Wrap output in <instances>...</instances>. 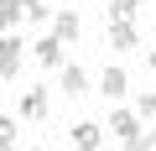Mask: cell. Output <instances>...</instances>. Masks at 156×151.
I'll use <instances>...</instances> for the list:
<instances>
[{"mask_svg":"<svg viewBox=\"0 0 156 151\" xmlns=\"http://www.w3.org/2000/svg\"><path fill=\"white\" fill-rule=\"evenodd\" d=\"M109 135H115L120 146H135V141H140V110H115V115H109Z\"/></svg>","mask_w":156,"mask_h":151,"instance_id":"cell-1","label":"cell"},{"mask_svg":"<svg viewBox=\"0 0 156 151\" xmlns=\"http://www.w3.org/2000/svg\"><path fill=\"white\" fill-rule=\"evenodd\" d=\"M21 52H26V42L16 31H0V78H16L21 73Z\"/></svg>","mask_w":156,"mask_h":151,"instance_id":"cell-2","label":"cell"},{"mask_svg":"<svg viewBox=\"0 0 156 151\" xmlns=\"http://www.w3.org/2000/svg\"><path fill=\"white\" fill-rule=\"evenodd\" d=\"M57 73H62V78H57V89H62L68 99H83V94H89V73L78 68V63H62Z\"/></svg>","mask_w":156,"mask_h":151,"instance_id":"cell-3","label":"cell"},{"mask_svg":"<svg viewBox=\"0 0 156 151\" xmlns=\"http://www.w3.org/2000/svg\"><path fill=\"white\" fill-rule=\"evenodd\" d=\"M99 94H104L109 104H120V99L130 94V78H125V68H115V63L104 68V78H99Z\"/></svg>","mask_w":156,"mask_h":151,"instance_id":"cell-4","label":"cell"},{"mask_svg":"<svg viewBox=\"0 0 156 151\" xmlns=\"http://www.w3.org/2000/svg\"><path fill=\"white\" fill-rule=\"evenodd\" d=\"M140 47V26L135 21H109V52H130Z\"/></svg>","mask_w":156,"mask_h":151,"instance_id":"cell-5","label":"cell"},{"mask_svg":"<svg viewBox=\"0 0 156 151\" xmlns=\"http://www.w3.org/2000/svg\"><path fill=\"white\" fill-rule=\"evenodd\" d=\"M104 130H109V125H94V120H78V125H68V141H73V146H83V151H94V146L104 141Z\"/></svg>","mask_w":156,"mask_h":151,"instance_id":"cell-6","label":"cell"},{"mask_svg":"<svg viewBox=\"0 0 156 151\" xmlns=\"http://www.w3.org/2000/svg\"><path fill=\"white\" fill-rule=\"evenodd\" d=\"M62 47H68V42H62V37L52 31V37H42V42L31 47V57H37L42 68H62Z\"/></svg>","mask_w":156,"mask_h":151,"instance_id":"cell-7","label":"cell"},{"mask_svg":"<svg viewBox=\"0 0 156 151\" xmlns=\"http://www.w3.org/2000/svg\"><path fill=\"white\" fill-rule=\"evenodd\" d=\"M21 115H26V120H47V89L31 84V89L21 94Z\"/></svg>","mask_w":156,"mask_h":151,"instance_id":"cell-8","label":"cell"},{"mask_svg":"<svg viewBox=\"0 0 156 151\" xmlns=\"http://www.w3.org/2000/svg\"><path fill=\"white\" fill-rule=\"evenodd\" d=\"M52 31H57L62 42H78V31H83V26H78V16H73V11H57V21H52Z\"/></svg>","mask_w":156,"mask_h":151,"instance_id":"cell-9","label":"cell"},{"mask_svg":"<svg viewBox=\"0 0 156 151\" xmlns=\"http://www.w3.org/2000/svg\"><path fill=\"white\" fill-rule=\"evenodd\" d=\"M135 11H140V0H109V5H104L109 21H135Z\"/></svg>","mask_w":156,"mask_h":151,"instance_id":"cell-10","label":"cell"},{"mask_svg":"<svg viewBox=\"0 0 156 151\" xmlns=\"http://www.w3.org/2000/svg\"><path fill=\"white\" fill-rule=\"evenodd\" d=\"M0 146H16V120L0 115Z\"/></svg>","mask_w":156,"mask_h":151,"instance_id":"cell-11","label":"cell"},{"mask_svg":"<svg viewBox=\"0 0 156 151\" xmlns=\"http://www.w3.org/2000/svg\"><path fill=\"white\" fill-rule=\"evenodd\" d=\"M135 110H140V120H156V94H140V104H135Z\"/></svg>","mask_w":156,"mask_h":151,"instance_id":"cell-12","label":"cell"},{"mask_svg":"<svg viewBox=\"0 0 156 151\" xmlns=\"http://www.w3.org/2000/svg\"><path fill=\"white\" fill-rule=\"evenodd\" d=\"M146 63H151V73H156V47H151V52H146Z\"/></svg>","mask_w":156,"mask_h":151,"instance_id":"cell-13","label":"cell"}]
</instances>
